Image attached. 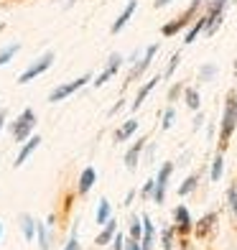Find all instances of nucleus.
Listing matches in <instances>:
<instances>
[{
  "label": "nucleus",
  "instance_id": "29",
  "mask_svg": "<svg viewBox=\"0 0 237 250\" xmlns=\"http://www.w3.org/2000/svg\"><path fill=\"white\" fill-rule=\"evenodd\" d=\"M178 64H181V51H176L174 56H171V59H168V64H166V69H163V79H171L174 77V72L178 69Z\"/></svg>",
  "mask_w": 237,
  "mask_h": 250
},
{
  "label": "nucleus",
  "instance_id": "28",
  "mask_svg": "<svg viewBox=\"0 0 237 250\" xmlns=\"http://www.w3.org/2000/svg\"><path fill=\"white\" fill-rule=\"evenodd\" d=\"M197 77H199V82H201V84H204V82H212V79L217 77V64H201Z\"/></svg>",
  "mask_w": 237,
  "mask_h": 250
},
{
  "label": "nucleus",
  "instance_id": "27",
  "mask_svg": "<svg viewBox=\"0 0 237 250\" xmlns=\"http://www.w3.org/2000/svg\"><path fill=\"white\" fill-rule=\"evenodd\" d=\"M174 235H176V227L174 225H166L161 230V248L163 250H174Z\"/></svg>",
  "mask_w": 237,
  "mask_h": 250
},
{
  "label": "nucleus",
  "instance_id": "23",
  "mask_svg": "<svg viewBox=\"0 0 237 250\" xmlns=\"http://www.w3.org/2000/svg\"><path fill=\"white\" fill-rule=\"evenodd\" d=\"M184 102H186V107L189 110H201V95H199V89L197 87H184Z\"/></svg>",
  "mask_w": 237,
  "mask_h": 250
},
{
  "label": "nucleus",
  "instance_id": "14",
  "mask_svg": "<svg viewBox=\"0 0 237 250\" xmlns=\"http://www.w3.org/2000/svg\"><path fill=\"white\" fill-rule=\"evenodd\" d=\"M174 227L178 235H189L191 230H194V220H191L189 209L184 207V204H178V207L174 209Z\"/></svg>",
  "mask_w": 237,
  "mask_h": 250
},
{
  "label": "nucleus",
  "instance_id": "18",
  "mask_svg": "<svg viewBox=\"0 0 237 250\" xmlns=\"http://www.w3.org/2000/svg\"><path fill=\"white\" fill-rule=\"evenodd\" d=\"M204 28H207V16L204 13H199L197 18H194V23L189 26V31H186V36H184V43L189 46V43H194L201 33H204Z\"/></svg>",
  "mask_w": 237,
  "mask_h": 250
},
{
  "label": "nucleus",
  "instance_id": "20",
  "mask_svg": "<svg viewBox=\"0 0 237 250\" xmlns=\"http://www.w3.org/2000/svg\"><path fill=\"white\" fill-rule=\"evenodd\" d=\"M18 225H20V232H23L26 243H31L33 237H36V217L28 214V212H20L18 214Z\"/></svg>",
  "mask_w": 237,
  "mask_h": 250
},
{
  "label": "nucleus",
  "instance_id": "35",
  "mask_svg": "<svg viewBox=\"0 0 237 250\" xmlns=\"http://www.w3.org/2000/svg\"><path fill=\"white\" fill-rule=\"evenodd\" d=\"M153 189H156V179H148V181L143 184V189H140V197H143V199H151V197H153Z\"/></svg>",
  "mask_w": 237,
  "mask_h": 250
},
{
  "label": "nucleus",
  "instance_id": "6",
  "mask_svg": "<svg viewBox=\"0 0 237 250\" xmlns=\"http://www.w3.org/2000/svg\"><path fill=\"white\" fill-rule=\"evenodd\" d=\"M158 49H161V46H158V43H151V46L143 51V56H140V59H138V56H135V59H133V69L128 72V77H125V84H122V89H128V87H130L133 82H138V79H140V77H143L145 72H148V66L153 64L156 54H158Z\"/></svg>",
  "mask_w": 237,
  "mask_h": 250
},
{
  "label": "nucleus",
  "instance_id": "32",
  "mask_svg": "<svg viewBox=\"0 0 237 250\" xmlns=\"http://www.w3.org/2000/svg\"><path fill=\"white\" fill-rule=\"evenodd\" d=\"M184 87H186L184 82H174V84H171V89H168V95H166V100H168V102H176L178 97L184 95Z\"/></svg>",
  "mask_w": 237,
  "mask_h": 250
},
{
  "label": "nucleus",
  "instance_id": "3",
  "mask_svg": "<svg viewBox=\"0 0 237 250\" xmlns=\"http://www.w3.org/2000/svg\"><path fill=\"white\" fill-rule=\"evenodd\" d=\"M201 8H204V3H199V0H191V5L184 10L181 16L174 18V21H168V23H163V26H161V36L174 39L176 33H181L184 28H189L191 23H194V18L201 13Z\"/></svg>",
  "mask_w": 237,
  "mask_h": 250
},
{
  "label": "nucleus",
  "instance_id": "40",
  "mask_svg": "<svg viewBox=\"0 0 237 250\" xmlns=\"http://www.w3.org/2000/svg\"><path fill=\"white\" fill-rule=\"evenodd\" d=\"M122 107H125V100H118V102H115V105H112V107H110V115H118V112H120Z\"/></svg>",
  "mask_w": 237,
  "mask_h": 250
},
{
  "label": "nucleus",
  "instance_id": "39",
  "mask_svg": "<svg viewBox=\"0 0 237 250\" xmlns=\"http://www.w3.org/2000/svg\"><path fill=\"white\" fill-rule=\"evenodd\" d=\"M125 250H140V240H133V237H128V240H125Z\"/></svg>",
  "mask_w": 237,
  "mask_h": 250
},
{
  "label": "nucleus",
  "instance_id": "31",
  "mask_svg": "<svg viewBox=\"0 0 237 250\" xmlns=\"http://www.w3.org/2000/svg\"><path fill=\"white\" fill-rule=\"evenodd\" d=\"M174 120H176V110L168 105L163 110V115H161V130H171L174 128Z\"/></svg>",
  "mask_w": 237,
  "mask_h": 250
},
{
  "label": "nucleus",
  "instance_id": "21",
  "mask_svg": "<svg viewBox=\"0 0 237 250\" xmlns=\"http://www.w3.org/2000/svg\"><path fill=\"white\" fill-rule=\"evenodd\" d=\"M36 237H39V250H51V232L46 222L36 220Z\"/></svg>",
  "mask_w": 237,
  "mask_h": 250
},
{
  "label": "nucleus",
  "instance_id": "19",
  "mask_svg": "<svg viewBox=\"0 0 237 250\" xmlns=\"http://www.w3.org/2000/svg\"><path fill=\"white\" fill-rule=\"evenodd\" d=\"M115 232H118V220L115 217H110L105 225H102V230H99V235L95 237V245H110L112 243V237H115Z\"/></svg>",
  "mask_w": 237,
  "mask_h": 250
},
{
  "label": "nucleus",
  "instance_id": "25",
  "mask_svg": "<svg viewBox=\"0 0 237 250\" xmlns=\"http://www.w3.org/2000/svg\"><path fill=\"white\" fill-rule=\"evenodd\" d=\"M222 171H224V153H214L212 158V166H209V179L212 181H219L222 179Z\"/></svg>",
  "mask_w": 237,
  "mask_h": 250
},
{
  "label": "nucleus",
  "instance_id": "4",
  "mask_svg": "<svg viewBox=\"0 0 237 250\" xmlns=\"http://www.w3.org/2000/svg\"><path fill=\"white\" fill-rule=\"evenodd\" d=\"M54 62H56V54L51 49H46V51L39 56V59H33L28 64V69L23 74H18V84H28V82H33V79H39L41 74H46L51 66H54Z\"/></svg>",
  "mask_w": 237,
  "mask_h": 250
},
{
  "label": "nucleus",
  "instance_id": "45",
  "mask_svg": "<svg viewBox=\"0 0 237 250\" xmlns=\"http://www.w3.org/2000/svg\"><path fill=\"white\" fill-rule=\"evenodd\" d=\"M235 72H237V59H235Z\"/></svg>",
  "mask_w": 237,
  "mask_h": 250
},
{
  "label": "nucleus",
  "instance_id": "17",
  "mask_svg": "<svg viewBox=\"0 0 237 250\" xmlns=\"http://www.w3.org/2000/svg\"><path fill=\"white\" fill-rule=\"evenodd\" d=\"M217 212H209V214H204V217H201L197 225H194V235L199 237V240H204V237L214 230V225H217Z\"/></svg>",
  "mask_w": 237,
  "mask_h": 250
},
{
  "label": "nucleus",
  "instance_id": "7",
  "mask_svg": "<svg viewBox=\"0 0 237 250\" xmlns=\"http://www.w3.org/2000/svg\"><path fill=\"white\" fill-rule=\"evenodd\" d=\"M122 64H125L122 54H118V51H115V54H110V56H107V62H105V66H102V72H99L97 77H92V82H89V84L97 87V89H99V87H105L110 79L122 69Z\"/></svg>",
  "mask_w": 237,
  "mask_h": 250
},
{
  "label": "nucleus",
  "instance_id": "38",
  "mask_svg": "<svg viewBox=\"0 0 237 250\" xmlns=\"http://www.w3.org/2000/svg\"><path fill=\"white\" fill-rule=\"evenodd\" d=\"M5 125H8V110H5V107H0V133L5 130Z\"/></svg>",
  "mask_w": 237,
  "mask_h": 250
},
{
  "label": "nucleus",
  "instance_id": "36",
  "mask_svg": "<svg viewBox=\"0 0 237 250\" xmlns=\"http://www.w3.org/2000/svg\"><path fill=\"white\" fill-rule=\"evenodd\" d=\"M112 248L110 250H125V237H122V232H115V237H112Z\"/></svg>",
  "mask_w": 237,
  "mask_h": 250
},
{
  "label": "nucleus",
  "instance_id": "33",
  "mask_svg": "<svg viewBox=\"0 0 237 250\" xmlns=\"http://www.w3.org/2000/svg\"><path fill=\"white\" fill-rule=\"evenodd\" d=\"M227 204H230V212L235 214V222H237V187L235 184L227 189Z\"/></svg>",
  "mask_w": 237,
  "mask_h": 250
},
{
  "label": "nucleus",
  "instance_id": "37",
  "mask_svg": "<svg viewBox=\"0 0 237 250\" xmlns=\"http://www.w3.org/2000/svg\"><path fill=\"white\" fill-rule=\"evenodd\" d=\"M201 125H204V112L197 110V115H194V125H191V130H199Z\"/></svg>",
  "mask_w": 237,
  "mask_h": 250
},
{
  "label": "nucleus",
  "instance_id": "46",
  "mask_svg": "<svg viewBox=\"0 0 237 250\" xmlns=\"http://www.w3.org/2000/svg\"><path fill=\"white\" fill-rule=\"evenodd\" d=\"M232 3H235V5H237V0H232Z\"/></svg>",
  "mask_w": 237,
  "mask_h": 250
},
{
  "label": "nucleus",
  "instance_id": "24",
  "mask_svg": "<svg viewBox=\"0 0 237 250\" xmlns=\"http://www.w3.org/2000/svg\"><path fill=\"white\" fill-rule=\"evenodd\" d=\"M199 179H201V174L199 171H194V174H189L184 181H181V187H178V197H186V194H191L197 187H199Z\"/></svg>",
  "mask_w": 237,
  "mask_h": 250
},
{
  "label": "nucleus",
  "instance_id": "34",
  "mask_svg": "<svg viewBox=\"0 0 237 250\" xmlns=\"http://www.w3.org/2000/svg\"><path fill=\"white\" fill-rule=\"evenodd\" d=\"M61 250H82V245H79V235H77V230H72L69 240H66V245H64Z\"/></svg>",
  "mask_w": 237,
  "mask_h": 250
},
{
  "label": "nucleus",
  "instance_id": "26",
  "mask_svg": "<svg viewBox=\"0 0 237 250\" xmlns=\"http://www.w3.org/2000/svg\"><path fill=\"white\" fill-rule=\"evenodd\" d=\"M18 51H20V41H13V43H8L5 49H0V66H8L16 59Z\"/></svg>",
  "mask_w": 237,
  "mask_h": 250
},
{
  "label": "nucleus",
  "instance_id": "2",
  "mask_svg": "<svg viewBox=\"0 0 237 250\" xmlns=\"http://www.w3.org/2000/svg\"><path fill=\"white\" fill-rule=\"evenodd\" d=\"M36 125H39L36 112H33V107H26V110L18 112V118L13 123H8V130H10V135H13L16 143H23V141H28L31 135L36 133Z\"/></svg>",
  "mask_w": 237,
  "mask_h": 250
},
{
  "label": "nucleus",
  "instance_id": "15",
  "mask_svg": "<svg viewBox=\"0 0 237 250\" xmlns=\"http://www.w3.org/2000/svg\"><path fill=\"white\" fill-rule=\"evenodd\" d=\"M140 220H143L140 250H153V243H156V227H153V220H151V214H140Z\"/></svg>",
  "mask_w": 237,
  "mask_h": 250
},
{
  "label": "nucleus",
  "instance_id": "22",
  "mask_svg": "<svg viewBox=\"0 0 237 250\" xmlns=\"http://www.w3.org/2000/svg\"><path fill=\"white\" fill-rule=\"evenodd\" d=\"M110 217H112V204H110V199H107V197H99L97 212H95V222H97V225H105Z\"/></svg>",
  "mask_w": 237,
  "mask_h": 250
},
{
  "label": "nucleus",
  "instance_id": "42",
  "mask_svg": "<svg viewBox=\"0 0 237 250\" xmlns=\"http://www.w3.org/2000/svg\"><path fill=\"white\" fill-rule=\"evenodd\" d=\"M133 199H135V189H130V191H128V197H125V207H130Z\"/></svg>",
  "mask_w": 237,
  "mask_h": 250
},
{
  "label": "nucleus",
  "instance_id": "44",
  "mask_svg": "<svg viewBox=\"0 0 237 250\" xmlns=\"http://www.w3.org/2000/svg\"><path fill=\"white\" fill-rule=\"evenodd\" d=\"M5 31V23H0V33H3Z\"/></svg>",
  "mask_w": 237,
  "mask_h": 250
},
{
  "label": "nucleus",
  "instance_id": "41",
  "mask_svg": "<svg viewBox=\"0 0 237 250\" xmlns=\"http://www.w3.org/2000/svg\"><path fill=\"white\" fill-rule=\"evenodd\" d=\"M174 0H153V8L156 10H161V8H166V5H171Z\"/></svg>",
  "mask_w": 237,
  "mask_h": 250
},
{
  "label": "nucleus",
  "instance_id": "30",
  "mask_svg": "<svg viewBox=\"0 0 237 250\" xmlns=\"http://www.w3.org/2000/svg\"><path fill=\"white\" fill-rule=\"evenodd\" d=\"M128 232L133 240H140V235H143V220L138 217V214H133L130 217V227H128Z\"/></svg>",
  "mask_w": 237,
  "mask_h": 250
},
{
  "label": "nucleus",
  "instance_id": "16",
  "mask_svg": "<svg viewBox=\"0 0 237 250\" xmlns=\"http://www.w3.org/2000/svg\"><path fill=\"white\" fill-rule=\"evenodd\" d=\"M135 133H138V120H135V118H128L125 123H120V128H115L112 138H115V143H125V141L133 138Z\"/></svg>",
  "mask_w": 237,
  "mask_h": 250
},
{
  "label": "nucleus",
  "instance_id": "5",
  "mask_svg": "<svg viewBox=\"0 0 237 250\" xmlns=\"http://www.w3.org/2000/svg\"><path fill=\"white\" fill-rule=\"evenodd\" d=\"M89 82H92V74H82V77H77V79H69V82H61V84H56L51 92H49V102L51 105H56V102H64L66 97H72L74 92H79V89H84Z\"/></svg>",
  "mask_w": 237,
  "mask_h": 250
},
{
  "label": "nucleus",
  "instance_id": "8",
  "mask_svg": "<svg viewBox=\"0 0 237 250\" xmlns=\"http://www.w3.org/2000/svg\"><path fill=\"white\" fill-rule=\"evenodd\" d=\"M174 161H166V164H161V168H158V176H156V189H153V202L161 207V204L166 202V189H168V179H171V174H174Z\"/></svg>",
  "mask_w": 237,
  "mask_h": 250
},
{
  "label": "nucleus",
  "instance_id": "9",
  "mask_svg": "<svg viewBox=\"0 0 237 250\" xmlns=\"http://www.w3.org/2000/svg\"><path fill=\"white\" fill-rule=\"evenodd\" d=\"M145 143H148V135H140V138L125 151V158H122V161H125V168H128V171H135V168H138L140 156H143V151H145Z\"/></svg>",
  "mask_w": 237,
  "mask_h": 250
},
{
  "label": "nucleus",
  "instance_id": "43",
  "mask_svg": "<svg viewBox=\"0 0 237 250\" xmlns=\"http://www.w3.org/2000/svg\"><path fill=\"white\" fill-rule=\"evenodd\" d=\"M0 243H3V222H0Z\"/></svg>",
  "mask_w": 237,
  "mask_h": 250
},
{
  "label": "nucleus",
  "instance_id": "1",
  "mask_svg": "<svg viewBox=\"0 0 237 250\" xmlns=\"http://www.w3.org/2000/svg\"><path fill=\"white\" fill-rule=\"evenodd\" d=\"M235 130H237V89H230L227 97H224V110H222V120H219V141H217L219 153L227 151Z\"/></svg>",
  "mask_w": 237,
  "mask_h": 250
},
{
  "label": "nucleus",
  "instance_id": "10",
  "mask_svg": "<svg viewBox=\"0 0 237 250\" xmlns=\"http://www.w3.org/2000/svg\"><path fill=\"white\" fill-rule=\"evenodd\" d=\"M161 79H163L161 74H156V77H151V79H148V82H143V87L138 89V92H135V97H133V102H130V110H133V112H138V110L143 107V102L148 100V95L158 87V82H161Z\"/></svg>",
  "mask_w": 237,
  "mask_h": 250
},
{
  "label": "nucleus",
  "instance_id": "11",
  "mask_svg": "<svg viewBox=\"0 0 237 250\" xmlns=\"http://www.w3.org/2000/svg\"><path fill=\"white\" fill-rule=\"evenodd\" d=\"M135 10H138V0H128L125 8L120 10V16L115 18V23L110 26V33H112V36H118V33H120L122 28H125V26L130 23V18L135 16Z\"/></svg>",
  "mask_w": 237,
  "mask_h": 250
},
{
  "label": "nucleus",
  "instance_id": "13",
  "mask_svg": "<svg viewBox=\"0 0 237 250\" xmlns=\"http://www.w3.org/2000/svg\"><path fill=\"white\" fill-rule=\"evenodd\" d=\"M39 146H41V135L33 133L28 141L20 143V148H18V156H16V164H13V166H16V168H20V166H23V164L28 161V158L33 156V151H39Z\"/></svg>",
  "mask_w": 237,
  "mask_h": 250
},
{
  "label": "nucleus",
  "instance_id": "12",
  "mask_svg": "<svg viewBox=\"0 0 237 250\" xmlns=\"http://www.w3.org/2000/svg\"><path fill=\"white\" fill-rule=\"evenodd\" d=\"M95 184H97V171H95L92 166H84L82 171H79V179H77V194L79 197H87Z\"/></svg>",
  "mask_w": 237,
  "mask_h": 250
}]
</instances>
